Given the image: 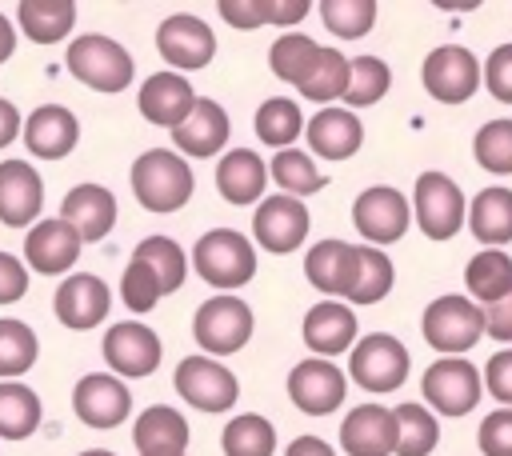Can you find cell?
<instances>
[{"label":"cell","instance_id":"obj_1","mask_svg":"<svg viewBox=\"0 0 512 456\" xmlns=\"http://www.w3.org/2000/svg\"><path fill=\"white\" fill-rule=\"evenodd\" d=\"M132 192L148 212H176L192 196V168L172 148H148L132 164Z\"/></svg>","mask_w":512,"mask_h":456},{"label":"cell","instance_id":"obj_2","mask_svg":"<svg viewBox=\"0 0 512 456\" xmlns=\"http://www.w3.org/2000/svg\"><path fill=\"white\" fill-rule=\"evenodd\" d=\"M68 72L96 88V92H124L136 76V64L128 56V48L112 36H100V32H84L68 44Z\"/></svg>","mask_w":512,"mask_h":456},{"label":"cell","instance_id":"obj_3","mask_svg":"<svg viewBox=\"0 0 512 456\" xmlns=\"http://www.w3.org/2000/svg\"><path fill=\"white\" fill-rule=\"evenodd\" d=\"M192 264L208 284L232 292L256 276V248L236 228H212L196 240Z\"/></svg>","mask_w":512,"mask_h":456},{"label":"cell","instance_id":"obj_4","mask_svg":"<svg viewBox=\"0 0 512 456\" xmlns=\"http://www.w3.org/2000/svg\"><path fill=\"white\" fill-rule=\"evenodd\" d=\"M420 328H424V340H428L432 348H440L444 356L468 352V348L488 332L484 308L472 304L468 296H440V300H432V304L424 308Z\"/></svg>","mask_w":512,"mask_h":456},{"label":"cell","instance_id":"obj_5","mask_svg":"<svg viewBox=\"0 0 512 456\" xmlns=\"http://www.w3.org/2000/svg\"><path fill=\"white\" fill-rule=\"evenodd\" d=\"M252 308L240 296H212L192 316V336L204 348V356H228L240 352L252 336Z\"/></svg>","mask_w":512,"mask_h":456},{"label":"cell","instance_id":"obj_6","mask_svg":"<svg viewBox=\"0 0 512 456\" xmlns=\"http://www.w3.org/2000/svg\"><path fill=\"white\" fill-rule=\"evenodd\" d=\"M348 376L364 392H396L408 380V348L388 332L360 336L348 356Z\"/></svg>","mask_w":512,"mask_h":456},{"label":"cell","instance_id":"obj_7","mask_svg":"<svg viewBox=\"0 0 512 456\" xmlns=\"http://www.w3.org/2000/svg\"><path fill=\"white\" fill-rule=\"evenodd\" d=\"M412 212L428 240H452L464 224V192L444 172H424L416 176Z\"/></svg>","mask_w":512,"mask_h":456},{"label":"cell","instance_id":"obj_8","mask_svg":"<svg viewBox=\"0 0 512 456\" xmlns=\"http://www.w3.org/2000/svg\"><path fill=\"white\" fill-rule=\"evenodd\" d=\"M420 388H424V400H428L436 412H444V416H464V412H472V408L480 404L484 380H480L476 364H468L464 356H444V360L428 364Z\"/></svg>","mask_w":512,"mask_h":456},{"label":"cell","instance_id":"obj_9","mask_svg":"<svg viewBox=\"0 0 512 456\" xmlns=\"http://www.w3.org/2000/svg\"><path fill=\"white\" fill-rule=\"evenodd\" d=\"M176 392L200 412H228L240 396L236 376L212 356H184L176 364Z\"/></svg>","mask_w":512,"mask_h":456},{"label":"cell","instance_id":"obj_10","mask_svg":"<svg viewBox=\"0 0 512 456\" xmlns=\"http://www.w3.org/2000/svg\"><path fill=\"white\" fill-rule=\"evenodd\" d=\"M480 80H484L480 60L460 44L432 48L428 60H424V88L440 104H464L480 88Z\"/></svg>","mask_w":512,"mask_h":456},{"label":"cell","instance_id":"obj_11","mask_svg":"<svg viewBox=\"0 0 512 456\" xmlns=\"http://www.w3.org/2000/svg\"><path fill=\"white\" fill-rule=\"evenodd\" d=\"M408 220H412V204L404 200L400 188L392 184H372L356 196L352 204V224L364 240L372 244H392L408 232Z\"/></svg>","mask_w":512,"mask_h":456},{"label":"cell","instance_id":"obj_12","mask_svg":"<svg viewBox=\"0 0 512 456\" xmlns=\"http://www.w3.org/2000/svg\"><path fill=\"white\" fill-rule=\"evenodd\" d=\"M156 48L160 56L176 68V72H196L204 68L212 56H216V36L212 28L192 16V12H176V16H164L160 28H156Z\"/></svg>","mask_w":512,"mask_h":456},{"label":"cell","instance_id":"obj_13","mask_svg":"<svg viewBox=\"0 0 512 456\" xmlns=\"http://www.w3.org/2000/svg\"><path fill=\"white\" fill-rule=\"evenodd\" d=\"M252 236L260 240V248L284 256V252H296L308 236V208L304 200L296 196H264L256 216H252Z\"/></svg>","mask_w":512,"mask_h":456},{"label":"cell","instance_id":"obj_14","mask_svg":"<svg viewBox=\"0 0 512 456\" xmlns=\"http://www.w3.org/2000/svg\"><path fill=\"white\" fill-rule=\"evenodd\" d=\"M52 308H56V320H60L64 328L88 332V328H96V324L108 316L112 292H108V284H104L100 276H92V272H72V276L60 280V288H56V296H52Z\"/></svg>","mask_w":512,"mask_h":456},{"label":"cell","instance_id":"obj_15","mask_svg":"<svg viewBox=\"0 0 512 456\" xmlns=\"http://www.w3.org/2000/svg\"><path fill=\"white\" fill-rule=\"evenodd\" d=\"M288 396L300 412L328 416L344 400V372L324 356H308L288 372Z\"/></svg>","mask_w":512,"mask_h":456},{"label":"cell","instance_id":"obj_16","mask_svg":"<svg viewBox=\"0 0 512 456\" xmlns=\"http://www.w3.org/2000/svg\"><path fill=\"white\" fill-rule=\"evenodd\" d=\"M160 356H164L160 336L140 320H120L104 336V360L120 376H152Z\"/></svg>","mask_w":512,"mask_h":456},{"label":"cell","instance_id":"obj_17","mask_svg":"<svg viewBox=\"0 0 512 456\" xmlns=\"http://www.w3.org/2000/svg\"><path fill=\"white\" fill-rule=\"evenodd\" d=\"M72 412L88 424V428H116L128 420L132 412V396L128 388L108 376V372H88L76 380L72 388Z\"/></svg>","mask_w":512,"mask_h":456},{"label":"cell","instance_id":"obj_18","mask_svg":"<svg viewBox=\"0 0 512 456\" xmlns=\"http://www.w3.org/2000/svg\"><path fill=\"white\" fill-rule=\"evenodd\" d=\"M304 276L324 296H352L360 276V244L348 240H320L304 256Z\"/></svg>","mask_w":512,"mask_h":456},{"label":"cell","instance_id":"obj_19","mask_svg":"<svg viewBox=\"0 0 512 456\" xmlns=\"http://www.w3.org/2000/svg\"><path fill=\"white\" fill-rule=\"evenodd\" d=\"M80 232L68 224V220H36L28 228V240H24V260L32 272H44V276H60L76 264L80 256Z\"/></svg>","mask_w":512,"mask_h":456},{"label":"cell","instance_id":"obj_20","mask_svg":"<svg viewBox=\"0 0 512 456\" xmlns=\"http://www.w3.org/2000/svg\"><path fill=\"white\" fill-rule=\"evenodd\" d=\"M340 448L348 456H396V412L384 404H360L340 424Z\"/></svg>","mask_w":512,"mask_h":456},{"label":"cell","instance_id":"obj_21","mask_svg":"<svg viewBox=\"0 0 512 456\" xmlns=\"http://www.w3.org/2000/svg\"><path fill=\"white\" fill-rule=\"evenodd\" d=\"M196 92H192V84L180 76V72H156V76H148L144 80V88H140V112H144V120L148 124H160V128H180L188 116H192V108H196Z\"/></svg>","mask_w":512,"mask_h":456},{"label":"cell","instance_id":"obj_22","mask_svg":"<svg viewBox=\"0 0 512 456\" xmlns=\"http://www.w3.org/2000/svg\"><path fill=\"white\" fill-rule=\"evenodd\" d=\"M40 204H44V180L36 176V168L24 160H4L0 164V220L8 228H24L40 216Z\"/></svg>","mask_w":512,"mask_h":456},{"label":"cell","instance_id":"obj_23","mask_svg":"<svg viewBox=\"0 0 512 456\" xmlns=\"http://www.w3.org/2000/svg\"><path fill=\"white\" fill-rule=\"evenodd\" d=\"M80 140V120L64 108V104H40L28 120H24V144L32 156L40 160H60L76 148Z\"/></svg>","mask_w":512,"mask_h":456},{"label":"cell","instance_id":"obj_24","mask_svg":"<svg viewBox=\"0 0 512 456\" xmlns=\"http://www.w3.org/2000/svg\"><path fill=\"white\" fill-rule=\"evenodd\" d=\"M304 344L324 360L356 348V312L348 304H336V300L312 304L304 316Z\"/></svg>","mask_w":512,"mask_h":456},{"label":"cell","instance_id":"obj_25","mask_svg":"<svg viewBox=\"0 0 512 456\" xmlns=\"http://www.w3.org/2000/svg\"><path fill=\"white\" fill-rule=\"evenodd\" d=\"M60 220H68L84 244L104 240L116 224V196L104 184H76L60 204Z\"/></svg>","mask_w":512,"mask_h":456},{"label":"cell","instance_id":"obj_26","mask_svg":"<svg viewBox=\"0 0 512 456\" xmlns=\"http://www.w3.org/2000/svg\"><path fill=\"white\" fill-rule=\"evenodd\" d=\"M188 436H192L188 420L168 404L144 408L132 424V444H136L140 456H184Z\"/></svg>","mask_w":512,"mask_h":456},{"label":"cell","instance_id":"obj_27","mask_svg":"<svg viewBox=\"0 0 512 456\" xmlns=\"http://www.w3.org/2000/svg\"><path fill=\"white\" fill-rule=\"evenodd\" d=\"M304 136H308V148L316 156H324V160H348V156H356V148L364 140V124L348 108H320L308 120Z\"/></svg>","mask_w":512,"mask_h":456},{"label":"cell","instance_id":"obj_28","mask_svg":"<svg viewBox=\"0 0 512 456\" xmlns=\"http://www.w3.org/2000/svg\"><path fill=\"white\" fill-rule=\"evenodd\" d=\"M228 132H232L228 112L216 100L200 96L196 108H192V116L180 128H172V144L180 152H188V156H216L228 144Z\"/></svg>","mask_w":512,"mask_h":456},{"label":"cell","instance_id":"obj_29","mask_svg":"<svg viewBox=\"0 0 512 456\" xmlns=\"http://www.w3.org/2000/svg\"><path fill=\"white\" fill-rule=\"evenodd\" d=\"M268 184V164L252 148H232L216 164V188L228 204H260Z\"/></svg>","mask_w":512,"mask_h":456},{"label":"cell","instance_id":"obj_30","mask_svg":"<svg viewBox=\"0 0 512 456\" xmlns=\"http://www.w3.org/2000/svg\"><path fill=\"white\" fill-rule=\"evenodd\" d=\"M468 228L484 248H504L512 240V188H484L468 204Z\"/></svg>","mask_w":512,"mask_h":456},{"label":"cell","instance_id":"obj_31","mask_svg":"<svg viewBox=\"0 0 512 456\" xmlns=\"http://www.w3.org/2000/svg\"><path fill=\"white\" fill-rule=\"evenodd\" d=\"M16 20L32 44H60L76 24V4L72 0H20Z\"/></svg>","mask_w":512,"mask_h":456},{"label":"cell","instance_id":"obj_32","mask_svg":"<svg viewBox=\"0 0 512 456\" xmlns=\"http://www.w3.org/2000/svg\"><path fill=\"white\" fill-rule=\"evenodd\" d=\"M464 284L472 292V300H480V308L504 300L512 292V256L504 248H484L468 260L464 268Z\"/></svg>","mask_w":512,"mask_h":456},{"label":"cell","instance_id":"obj_33","mask_svg":"<svg viewBox=\"0 0 512 456\" xmlns=\"http://www.w3.org/2000/svg\"><path fill=\"white\" fill-rule=\"evenodd\" d=\"M40 428V396L20 380H0V436L28 440Z\"/></svg>","mask_w":512,"mask_h":456},{"label":"cell","instance_id":"obj_34","mask_svg":"<svg viewBox=\"0 0 512 456\" xmlns=\"http://www.w3.org/2000/svg\"><path fill=\"white\" fill-rule=\"evenodd\" d=\"M320 52H324V44H316L312 36H304V32H284V36L268 48V64H272V72H276L280 80H288L292 88H300V84L308 80V72L316 68Z\"/></svg>","mask_w":512,"mask_h":456},{"label":"cell","instance_id":"obj_35","mask_svg":"<svg viewBox=\"0 0 512 456\" xmlns=\"http://www.w3.org/2000/svg\"><path fill=\"white\" fill-rule=\"evenodd\" d=\"M220 448H224V456H272L276 452V428L260 412L232 416L220 432Z\"/></svg>","mask_w":512,"mask_h":456},{"label":"cell","instance_id":"obj_36","mask_svg":"<svg viewBox=\"0 0 512 456\" xmlns=\"http://www.w3.org/2000/svg\"><path fill=\"white\" fill-rule=\"evenodd\" d=\"M304 128H308V124H304V112H300V104L288 100V96H272V100H264L260 112H256V136H260L264 144L280 148V152L292 148Z\"/></svg>","mask_w":512,"mask_h":456},{"label":"cell","instance_id":"obj_37","mask_svg":"<svg viewBox=\"0 0 512 456\" xmlns=\"http://www.w3.org/2000/svg\"><path fill=\"white\" fill-rule=\"evenodd\" d=\"M348 80H352V60L340 52V48H324L316 68L308 72V80L296 88L304 100H316V104H328V100H344L348 92Z\"/></svg>","mask_w":512,"mask_h":456},{"label":"cell","instance_id":"obj_38","mask_svg":"<svg viewBox=\"0 0 512 456\" xmlns=\"http://www.w3.org/2000/svg\"><path fill=\"white\" fill-rule=\"evenodd\" d=\"M396 412V456H428L440 444V424L424 404H400Z\"/></svg>","mask_w":512,"mask_h":456},{"label":"cell","instance_id":"obj_39","mask_svg":"<svg viewBox=\"0 0 512 456\" xmlns=\"http://www.w3.org/2000/svg\"><path fill=\"white\" fill-rule=\"evenodd\" d=\"M40 356L36 332L24 320H0V380H20Z\"/></svg>","mask_w":512,"mask_h":456},{"label":"cell","instance_id":"obj_40","mask_svg":"<svg viewBox=\"0 0 512 456\" xmlns=\"http://www.w3.org/2000/svg\"><path fill=\"white\" fill-rule=\"evenodd\" d=\"M392 280H396V272H392L388 252L376 244H360V276H356V288L348 300L352 304H376L392 292Z\"/></svg>","mask_w":512,"mask_h":456},{"label":"cell","instance_id":"obj_41","mask_svg":"<svg viewBox=\"0 0 512 456\" xmlns=\"http://www.w3.org/2000/svg\"><path fill=\"white\" fill-rule=\"evenodd\" d=\"M392 84V68L380 60V56H352V80H348V92H344V104L348 108H368L376 104Z\"/></svg>","mask_w":512,"mask_h":456},{"label":"cell","instance_id":"obj_42","mask_svg":"<svg viewBox=\"0 0 512 456\" xmlns=\"http://www.w3.org/2000/svg\"><path fill=\"white\" fill-rule=\"evenodd\" d=\"M272 180L284 188V196H296V200L324 188L320 168H316L300 148H284V152L272 156Z\"/></svg>","mask_w":512,"mask_h":456},{"label":"cell","instance_id":"obj_43","mask_svg":"<svg viewBox=\"0 0 512 456\" xmlns=\"http://www.w3.org/2000/svg\"><path fill=\"white\" fill-rule=\"evenodd\" d=\"M472 152H476V164H480L484 172L512 176V116L488 120V124L476 132Z\"/></svg>","mask_w":512,"mask_h":456},{"label":"cell","instance_id":"obj_44","mask_svg":"<svg viewBox=\"0 0 512 456\" xmlns=\"http://www.w3.org/2000/svg\"><path fill=\"white\" fill-rule=\"evenodd\" d=\"M320 20L332 36L360 40L376 24V4L372 0H320Z\"/></svg>","mask_w":512,"mask_h":456},{"label":"cell","instance_id":"obj_45","mask_svg":"<svg viewBox=\"0 0 512 456\" xmlns=\"http://www.w3.org/2000/svg\"><path fill=\"white\" fill-rule=\"evenodd\" d=\"M132 260H144V264L160 276L164 296L184 284V272H188V268H184V252H180V244L168 240V236H148V240H140L136 252H132Z\"/></svg>","mask_w":512,"mask_h":456},{"label":"cell","instance_id":"obj_46","mask_svg":"<svg viewBox=\"0 0 512 456\" xmlns=\"http://www.w3.org/2000/svg\"><path fill=\"white\" fill-rule=\"evenodd\" d=\"M160 296H164L160 276H156L144 260H128V268H124V276H120V300H124V308H132V312H152Z\"/></svg>","mask_w":512,"mask_h":456},{"label":"cell","instance_id":"obj_47","mask_svg":"<svg viewBox=\"0 0 512 456\" xmlns=\"http://www.w3.org/2000/svg\"><path fill=\"white\" fill-rule=\"evenodd\" d=\"M476 444L484 456H512V408H496L484 416Z\"/></svg>","mask_w":512,"mask_h":456},{"label":"cell","instance_id":"obj_48","mask_svg":"<svg viewBox=\"0 0 512 456\" xmlns=\"http://www.w3.org/2000/svg\"><path fill=\"white\" fill-rule=\"evenodd\" d=\"M484 88L500 104H512V44L492 48V56L484 60Z\"/></svg>","mask_w":512,"mask_h":456},{"label":"cell","instance_id":"obj_49","mask_svg":"<svg viewBox=\"0 0 512 456\" xmlns=\"http://www.w3.org/2000/svg\"><path fill=\"white\" fill-rule=\"evenodd\" d=\"M220 16L232 28H260L272 24V0H220Z\"/></svg>","mask_w":512,"mask_h":456},{"label":"cell","instance_id":"obj_50","mask_svg":"<svg viewBox=\"0 0 512 456\" xmlns=\"http://www.w3.org/2000/svg\"><path fill=\"white\" fill-rule=\"evenodd\" d=\"M484 384L496 400H504V408H512V348L492 352V360L484 364Z\"/></svg>","mask_w":512,"mask_h":456},{"label":"cell","instance_id":"obj_51","mask_svg":"<svg viewBox=\"0 0 512 456\" xmlns=\"http://www.w3.org/2000/svg\"><path fill=\"white\" fill-rule=\"evenodd\" d=\"M24 292H28V268L12 252H0V304H16Z\"/></svg>","mask_w":512,"mask_h":456},{"label":"cell","instance_id":"obj_52","mask_svg":"<svg viewBox=\"0 0 512 456\" xmlns=\"http://www.w3.org/2000/svg\"><path fill=\"white\" fill-rule=\"evenodd\" d=\"M484 324H488V336L512 340V292L504 300H496V304L484 308Z\"/></svg>","mask_w":512,"mask_h":456},{"label":"cell","instance_id":"obj_53","mask_svg":"<svg viewBox=\"0 0 512 456\" xmlns=\"http://www.w3.org/2000/svg\"><path fill=\"white\" fill-rule=\"evenodd\" d=\"M284 456H336V448L328 440H320V436H296L284 448Z\"/></svg>","mask_w":512,"mask_h":456},{"label":"cell","instance_id":"obj_54","mask_svg":"<svg viewBox=\"0 0 512 456\" xmlns=\"http://www.w3.org/2000/svg\"><path fill=\"white\" fill-rule=\"evenodd\" d=\"M20 128H24V124H20V112H16V104L0 100V148H4V144H12Z\"/></svg>","mask_w":512,"mask_h":456},{"label":"cell","instance_id":"obj_55","mask_svg":"<svg viewBox=\"0 0 512 456\" xmlns=\"http://www.w3.org/2000/svg\"><path fill=\"white\" fill-rule=\"evenodd\" d=\"M16 52V28H12V20L0 12V60H8Z\"/></svg>","mask_w":512,"mask_h":456},{"label":"cell","instance_id":"obj_56","mask_svg":"<svg viewBox=\"0 0 512 456\" xmlns=\"http://www.w3.org/2000/svg\"><path fill=\"white\" fill-rule=\"evenodd\" d=\"M80 456H116V452H108V448H88V452H80Z\"/></svg>","mask_w":512,"mask_h":456}]
</instances>
